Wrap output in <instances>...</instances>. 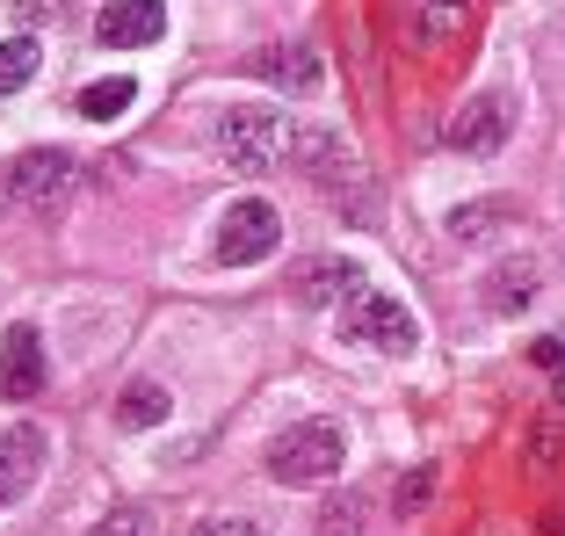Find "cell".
<instances>
[{
	"label": "cell",
	"mask_w": 565,
	"mask_h": 536,
	"mask_svg": "<svg viewBox=\"0 0 565 536\" xmlns=\"http://www.w3.org/2000/svg\"><path fill=\"white\" fill-rule=\"evenodd\" d=\"M471 30V8H465V0H428V8H420V22H414V36H420V44H457V36H465Z\"/></svg>",
	"instance_id": "15"
},
{
	"label": "cell",
	"mask_w": 565,
	"mask_h": 536,
	"mask_svg": "<svg viewBox=\"0 0 565 536\" xmlns=\"http://www.w3.org/2000/svg\"><path fill=\"white\" fill-rule=\"evenodd\" d=\"M282 247V218L268 211L262 196H239L217 211V233H211V261L217 268H254Z\"/></svg>",
	"instance_id": "4"
},
{
	"label": "cell",
	"mask_w": 565,
	"mask_h": 536,
	"mask_svg": "<svg viewBox=\"0 0 565 536\" xmlns=\"http://www.w3.org/2000/svg\"><path fill=\"white\" fill-rule=\"evenodd\" d=\"M95 36H102V44H117V51L160 44V36H167V8H160V0H109V8L95 15Z\"/></svg>",
	"instance_id": "8"
},
{
	"label": "cell",
	"mask_w": 565,
	"mask_h": 536,
	"mask_svg": "<svg viewBox=\"0 0 565 536\" xmlns=\"http://www.w3.org/2000/svg\"><path fill=\"white\" fill-rule=\"evenodd\" d=\"M508 218H515V211H508L500 196H479V203H465V211L449 218V233H457V239H493Z\"/></svg>",
	"instance_id": "18"
},
{
	"label": "cell",
	"mask_w": 565,
	"mask_h": 536,
	"mask_svg": "<svg viewBox=\"0 0 565 536\" xmlns=\"http://www.w3.org/2000/svg\"><path fill=\"white\" fill-rule=\"evenodd\" d=\"M87 536H152V507H109Z\"/></svg>",
	"instance_id": "19"
},
{
	"label": "cell",
	"mask_w": 565,
	"mask_h": 536,
	"mask_svg": "<svg viewBox=\"0 0 565 536\" xmlns=\"http://www.w3.org/2000/svg\"><path fill=\"white\" fill-rule=\"evenodd\" d=\"M558 457H565V436L551 428V420H536V436H530V464H536V471H551Z\"/></svg>",
	"instance_id": "20"
},
{
	"label": "cell",
	"mask_w": 565,
	"mask_h": 536,
	"mask_svg": "<svg viewBox=\"0 0 565 536\" xmlns=\"http://www.w3.org/2000/svg\"><path fill=\"white\" fill-rule=\"evenodd\" d=\"M341 464H349V436L333 420H298L268 442V479H282V486H327Z\"/></svg>",
	"instance_id": "2"
},
{
	"label": "cell",
	"mask_w": 565,
	"mask_h": 536,
	"mask_svg": "<svg viewBox=\"0 0 565 536\" xmlns=\"http://www.w3.org/2000/svg\"><path fill=\"white\" fill-rule=\"evenodd\" d=\"M36 81V36H0V95H22Z\"/></svg>",
	"instance_id": "17"
},
{
	"label": "cell",
	"mask_w": 565,
	"mask_h": 536,
	"mask_svg": "<svg viewBox=\"0 0 565 536\" xmlns=\"http://www.w3.org/2000/svg\"><path fill=\"white\" fill-rule=\"evenodd\" d=\"M558 392H565V377H558Z\"/></svg>",
	"instance_id": "24"
},
{
	"label": "cell",
	"mask_w": 565,
	"mask_h": 536,
	"mask_svg": "<svg viewBox=\"0 0 565 536\" xmlns=\"http://www.w3.org/2000/svg\"><path fill=\"white\" fill-rule=\"evenodd\" d=\"M36 385H44V341H36V326H8L0 334V392L30 399Z\"/></svg>",
	"instance_id": "10"
},
{
	"label": "cell",
	"mask_w": 565,
	"mask_h": 536,
	"mask_svg": "<svg viewBox=\"0 0 565 536\" xmlns=\"http://www.w3.org/2000/svg\"><path fill=\"white\" fill-rule=\"evenodd\" d=\"M73 182H81L73 152L36 146V152H22L15 168H0V203H8V211H51L58 196H73Z\"/></svg>",
	"instance_id": "5"
},
{
	"label": "cell",
	"mask_w": 565,
	"mask_h": 536,
	"mask_svg": "<svg viewBox=\"0 0 565 536\" xmlns=\"http://www.w3.org/2000/svg\"><path fill=\"white\" fill-rule=\"evenodd\" d=\"M355 283H370V276L349 261V254H312V261H298V283L290 290H298L305 304H349Z\"/></svg>",
	"instance_id": "9"
},
{
	"label": "cell",
	"mask_w": 565,
	"mask_h": 536,
	"mask_svg": "<svg viewBox=\"0 0 565 536\" xmlns=\"http://www.w3.org/2000/svg\"><path fill=\"white\" fill-rule=\"evenodd\" d=\"M341 326H349V341H363L370 355H414V349H420L414 304H399L392 290H377V283H355V290H349V304H341Z\"/></svg>",
	"instance_id": "3"
},
{
	"label": "cell",
	"mask_w": 565,
	"mask_h": 536,
	"mask_svg": "<svg viewBox=\"0 0 565 536\" xmlns=\"http://www.w3.org/2000/svg\"><path fill=\"white\" fill-rule=\"evenodd\" d=\"M536 290H544V268L536 261H508V268L486 276V304H493V312H522Z\"/></svg>",
	"instance_id": "12"
},
{
	"label": "cell",
	"mask_w": 565,
	"mask_h": 536,
	"mask_svg": "<svg viewBox=\"0 0 565 536\" xmlns=\"http://www.w3.org/2000/svg\"><path fill=\"white\" fill-rule=\"evenodd\" d=\"M44 464H51V436L36 420H8V428H0V515L44 479Z\"/></svg>",
	"instance_id": "7"
},
{
	"label": "cell",
	"mask_w": 565,
	"mask_h": 536,
	"mask_svg": "<svg viewBox=\"0 0 565 536\" xmlns=\"http://www.w3.org/2000/svg\"><path fill=\"white\" fill-rule=\"evenodd\" d=\"M196 536H262L254 522H196Z\"/></svg>",
	"instance_id": "22"
},
{
	"label": "cell",
	"mask_w": 565,
	"mask_h": 536,
	"mask_svg": "<svg viewBox=\"0 0 565 536\" xmlns=\"http://www.w3.org/2000/svg\"><path fill=\"white\" fill-rule=\"evenodd\" d=\"M167 392L160 385H124V399H117V428H160L167 420Z\"/></svg>",
	"instance_id": "16"
},
{
	"label": "cell",
	"mask_w": 565,
	"mask_h": 536,
	"mask_svg": "<svg viewBox=\"0 0 565 536\" xmlns=\"http://www.w3.org/2000/svg\"><path fill=\"white\" fill-rule=\"evenodd\" d=\"M305 174H312L319 189H327V182H341V189L363 182V168L349 160V146H341V138H305Z\"/></svg>",
	"instance_id": "13"
},
{
	"label": "cell",
	"mask_w": 565,
	"mask_h": 536,
	"mask_svg": "<svg viewBox=\"0 0 565 536\" xmlns=\"http://www.w3.org/2000/svg\"><path fill=\"white\" fill-rule=\"evenodd\" d=\"M508 131H515V95H500V87H486V95H471L457 117H449L443 146L465 152V160H486V152L508 146Z\"/></svg>",
	"instance_id": "6"
},
{
	"label": "cell",
	"mask_w": 565,
	"mask_h": 536,
	"mask_svg": "<svg viewBox=\"0 0 565 536\" xmlns=\"http://www.w3.org/2000/svg\"><path fill=\"white\" fill-rule=\"evenodd\" d=\"M211 146H217V160H225L233 174H268L282 152L298 146V131H290V117L268 109V101H233V109H217Z\"/></svg>",
	"instance_id": "1"
},
{
	"label": "cell",
	"mask_w": 565,
	"mask_h": 536,
	"mask_svg": "<svg viewBox=\"0 0 565 536\" xmlns=\"http://www.w3.org/2000/svg\"><path fill=\"white\" fill-rule=\"evenodd\" d=\"M131 95H138V81H124V73H109V81H87L73 109H81L87 124H117L124 109H131Z\"/></svg>",
	"instance_id": "14"
},
{
	"label": "cell",
	"mask_w": 565,
	"mask_h": 536,
	"mask_svg": "<svg viewBox=\"0 0 565 536\" xmlns=\"http://www.w3.org/2000/svg\"><path fill=\"white\" fill-rule=\"evenodd\" d=\"M254 73H262L268 87H282V95H312L319 87V51L305 44V36H290V44H276V51H262V58H254Z\"/></svg>",
	"instance_id": "11"
},
{
	"label": "cell",
	"mask_w": 565,
	"mask_h": 536,
	"mask_svg": "<svg viewBox=\"0 0 565 536\" xmlns=\"http://www.w3.org/2000/svg\"><path fill=\"white\" fill-rule=\"evenodd\" d=\"M530 355H536V363H544V369H565V349H558V341H536Z\"/></svg>",
	"instance_id": "23"
},
{
	"label": "cell",
	"mask_w": 565,
	"mask_h": 536,
	"mask_svg": "<svg viewBox=\"0 0 565 536\" xmlns=\"http://www.w3.org/2000/svg\"><path fill=\"white\" fill-rule=\"evenodd\" d=\"M428 486H435V471H414L399 486V515H420V507H428Z\"/></svg>",
	"instance_id": "21"
}]
</instances>
